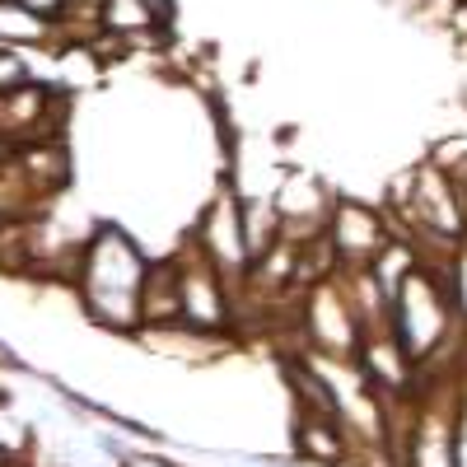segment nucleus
Returning a JSON list of instances; mask_svg holds the SVG:
<instances>
[{
    "label": "nucleus",
    "mask_w": 467,
    "mask_h": 467,
    "mask_svg": "<svg viewBox=\"0 0 467 467\" xmlns=\"http://www.w3.org/2000/svg\"><path fill=\"white\" fill-rule=\"evenodd\" d=\"M28 5H33V10H43V15H57L61 0H28Z\"/></svg>",
    "instance_id": "nucleus-17"
},
{
    "label": "nucleus",
    "mask_w": 467,
    "mask_h": 467,
    "mask_svg": "<svg viewBox=\"0 0 467 467\" xmlns=\"http://www.w3.org/2000/svg\"><path fill=\"white\" fill-rule=\"evenodd\" d=\"M182 323V295H178V257H150L145 285H140V332L178 327Z\"/></svg>",
    "instance_id": "nucleus-9"
},
{
    "label": "nucleus",
    "mask_w": 467,
    "mask_h": 467,
    "mask_svg": "<svg viewBox=\"0 0 467 467\" xmlns=\"http://www.w3.org/2000/svg\"><path fill=\"white\" fill-rule=\"evenodd\" d=\"M290 444H295V462H314V467H346L350 462V435L337 416L295 411Z\"/></svg>",
    "instance_id": "nucleus-8"
},
{
    "label": "nucleus",
    "mask_w": 467,
    "mask_h": 467,
    "mask_svg": "<svg viewBox=\"0 0 467 467\" xmlns=\"http://www.w3.org/2000/svg\"><path fill=\"white\" fill-rule=\"evenodd\" d=\"M299 299H304L299 327H304V350H308V356H318V360H356L365 327L356 318V308L346 304L341 281L327 276L318 285L299 290Z\"/></svg>",
    "instance_id": "nucleus-4"
},
{
    "label": "nucleus",
    "mask_w": 467,
    "mask_h": 467,
    "mask_svg": "<svg viewBox=\"0 0 467 467\" xmlns=\"http://www.w3.org/2000/svg\"><path fill=\"white\" fill-rule=\"evenodd\" d=\"M0 47H61L57 19L33 10L28 0H0Z\"/></svg>",
    "instance_id": "nucleus-10"
},
{
    "label": "nucleus",
    "mask_w": 467,
    "mask_h": 467,
    "mask_svg": "<svg viewBox=\"0 0 467 467\" xmlns=\"http://www.w3.org/2000/svg\"><path fill=\"white\" fill-rule=\"evenodd\" d=\"M173 24V0H103V28L136 37L140 33H160Z\"/></svg>",
    "instance_id": "nucleus-11"
},
{
    "label": "nucleus",
    "mask_w": 467,
    "mask_h": 467,
    "mask_svg": "<svg viewBox=\"0 0 467 467\" xmlns=\"http://www.w3.org/2000/svg\"><path fill=\"white\" fill-rule=\"evenodd\" d=\"M173 257H178L182 327L206 332V337H234V285L224 281V271L192 239H182Z\"/></svg>",
    "instance_id": "nucleus-3"
},
{
    "label": "nucleus",
    "mask_w": 467,
    "mask_h": 467,
    "mask_svg": "<svg viewBox=\"0 0 467 467\" xmlns=\"http://www.w3.org/2000/svg\"><path fill=\"white\" fill-rule=\"evenodd\" d=\"M117 467H182V462H173V458H160V453H127Z\"/></svg>",
    "instance_id": "nucleus-16"
},
{
    "label": "nucleus",
    "mask_w": 467,
    "mask_h": 467,
    "mask_svg": "<svg viewBox=\"0 0 467 467\" xmlns=\"http://www.w3.org/2000/svg\"><path fill=\"white\" fill-rule=\"evenodd\" d=\"M94 444H99L112 462H122V458L131 453V449H127V440H122V435H112V431H94Z\"/></svg>",
    "instance_id": "nucleus-15"
},
{
    "label": "nucleus",
    "mask_w": 467,
    "mask_h": 467,
    "mask_svg": "<svg viewBox=\"0 0 467 467\" xmlns=\"http://www.w3.org/2000/svg\"><path fill=\"white\" fill-rule=\"evenodd\" d=\"M192 244H197L220 271H224V281L239 290L244 276H248V239H244V206H239V187H229L220 182L215 187V197H206V206L197 211V229L187 234Z\"/></svg>",
    "instance_id": "nucleus-5"
},
{
    "label": "nucleus",
    "mask_w": 467,
    "mask_h": 467,
    "mask_svg": "<svg viewBox=\"0 0 467 467\" xmlns=\"http://www.w3.org/2000/svg\"><path fill=\"white\" fill-rule=\"evenodd\" d=\"M420 266V253H416V244L411 239H402V234H393L388 239V248L369 262V276H374V285H379V295L393 304L398 299V290L407 285V276Z\"/></svg>",
    "instance_id": "nucleus-12"
},
{
    "label": "nucleus",
    "mask_w": 467,
    "mask_h": 467,
    "mask_svg": "<svg viewBox=\"0 0 467 467\" xmlns=\"http://www.w3.org/2000/svg\"><path fill=\"white\" fill-rule=\"evenodd\" d=\"M24 85H33L24 57H19L15 47H0V94H15V89H24Z\"/></svg>",
    "instance_id": "nucleus-14"
},
{
    "label": "nucleus",
    "mask_w": 467,
    "mask_h": 467,
    "mask_svg": "<svg viewBox=\"0 0 467 467\" xmlns=\"http://www.w3.org/2000/svg\"><path fill=\"white\" fill-rule=\"evenodd\" d=\"M453 5H467V0H453Z\"/></svg>",
    "instance_id": "nucleus-18"
},
{
    "label": "nucleus",
    "mask_w": 467,
    "mask_h": 467,
    "mask_svg": "<svg viewBox=\"0 0 467 467\" xmlns=\"http://www.w3.org/2000/svg\"><path fill=\"white\" fill-rule=\"evenodd\" d=\"M33 453V425L0 398V458L5 462H24Z\"/></svg>",
    "instance_id": "nucleus-13"
},
{
    "label": "nucleus",
    "mask_w": 467,
    "mask_h": 467,
    "mask_svg": "<svg viewBox=\"0 0 467 467\" xmlns=\"http://www.w3.org/2000/svg\"><path fill=\"white\" fill-rule=\"evenodd\" d=\"M145 271H150V253L122 224H99L94 234H85L80 262H75V285H80L85 314L117 337H136Z\"/></svg>",
    "instance_id": "nucleus-1"
},
{
    "label": "nucleus",
    "mask_w": 467,
    "mask_h": 467,
    "mask_svg": "<svg viewBox=\"0 0 467 467\" xmlns=\"http://www.w3.org/2000/svg\"><path fill=\"white\" fill-rule=\"evenodd\" d=\"M444 271L449 266H416L407 285L398 290V299L388 304V332L402 341V350L416 365H435L444 346L453 341V332L462 327L449 304Z\"/></svg>",
    "instance_id": "nucleus-2"
},
{
    "label": "nucleus",
    "mask_w": 467,
    "mask_h": 467,
    "mask_svg": "<svg viewBox=\"0 0 467 467\" xmlns=\"http://www.w3.org/2000/svg\"><path fill=\"white\" fill-rule=\"evenodd\" d=\"M271 202H276V215H281V234L290 244H308L318 239V234L327 229V215L337 206V197L327 192L323 178H314L308 169H290L276 192H271Z\"/></svg>",
    "instance_id": "nucleus-7"
},
{
    "label": "nucleus",
    "mask_w": 467,
    "mask_h": 467,
    "mask_svg": "<svg viewBox=\"0 0 467 467\" xmlns=\"http://www.w3.org/2000/svg\"><path fill=\"white\" fill-rule=\"evenodd\" d=\"M327 244L337 253V271H365L393 239V220H388L379 206L356 202V197H337L332 215H327Z\"/></svg>",
    "instance_id": "nucleus-6"
}]
</instances>
